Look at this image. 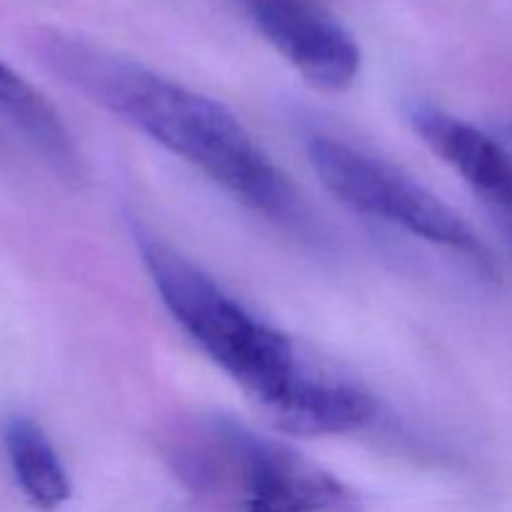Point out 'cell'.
I'll return each instance as SVG.
<instances>
[{"instance_id":"cell-10","label":"cell","mask_w":512,"mask_h":512,"mask_svg":"<svg viewBox=\"0 0 512 512\" xmlns=\"http://www.w3.org/2000/svg\"><path fill=\"white\" fill-rule=\"evenodd\" d=\"M503 143H505V148L510 150L512 153V123L508 125V128H505V135H503Z\"/></svg>"},{"instance_id":"cell-1","label":"cell","mask_w":512,"mask_h":512,"mask_svg":"<svg viewBox=\"0 0 512 512\" xmlns=\"http://www.w3.org/2000/svg\"><path fill=\"white\" fill-rule=\"evenodd\" d=\"M28 45L60 83L195 165L250 210L280 223L300 218L288 175L218 100L65 30H35Z\"/></svg>"},{"instance_id":"cell-9","label":"cell","mask_w":512,"mask_h":512,"mask_svg":"<svg viewBox=\"0 0 512 512\" xmlns=\"http://www.w3.org/2000/svg\"><path fill=\"white\" fill-rule=\"evenodd\" d=\"M3 445L15 483L33 508L58 510L70 500V478L48 433L25 415H13L3 425Z\"/></svg>"},{"instance_id":"cell-8","label":"cell","mask_w":512,"mask_h":512,"mask_svg":"<svg viewBox=\"0 0 512 512\" xmlns=\"http://www.w3.org/2000/svg\"><path fill=\"white\" fill-rule=\"evenodd\" d=\"M0 115L60 175H80V153L58 110L23 75L0 60Z\"/></svg>"},{"instance_id":"cell-4","label":"cell","mask_w":512,"mask_h":512,"mask_svg":"<svg viewBox=\"0 0 512 512\" xmlns=\"http://www.w3.org/2000/svg\"><path fill=\"white\" fill-rule=\"evenodd\" d=\"M205 438V458H190L195 480H228L243 512H358L348 485L280 440L235 420H218Z\"/></svg>"},{"instance_id":"cell-3","label":"cell","mask_w":512,"mask_h":512,"mask_svg":"<svg viewBox=\"0 0 512 512\" xmlns=\"http://www.w3.org/2000/svg\"><path fill=\"white\" fill-rule=\"evenodd\" d=\"M308 160L325 190L355 213L398 225L415 238L465 255L478 268L493 270L490 250L473 228L438 195L383 160L328 135L310 140Z\"/></svg>"},{"instance_id":"cell-2","label":"cell","mask_w":512,"mask_h":512,"mask_svg":"<svg viewBox=\"0 0 512 512\" xmlns=\"http://www.w3.org/2000/svg\"><path fill=\"white\" fill-rule=\"evenodd\" d=\"M135 248L160 300L180 328L265 410L290 393L300 375L293 343L225 293L203 268L143 225Z\"/></svg>"},{"instance_id":"cell-7","label":"cell","mask_w":512,"mask_h":512,"mask_svg":"<svg viewBox=\"0 0 512 512\" xmlns=\"http://www.w3.org/2000/svg\"><path fill=\"white\" fill-rule=\"evenodd\" d=\"M375 410V400L355 385L300 373L290 393L265 413L283 433L318 438L358 433L373 423Z\"/></svg>"},{"instance_id":"cell-5","label":"cell","mask_w":512,"mask_h":512,"mask_svg":"<svg viewBox=\"0 0 512 512\" xmlns=\"http://www.w3.org/2000/svg\"><path fill=\"white\" fill-rule=\"evenodd\" d=\"M263 38L315 88L343 93L360 73V45L315 0H243Z\"/></svg>"},{"instance_id":"cell-6","label":"cell","mask_w":512,"mask_h":512,"mask_svg":"<svg viewBox=\"0 0 512 512\" xmlns=\"http://www.w3.org/2000/svg\"><path fill=\"white\" fill-rule=\"evenodd\" d=\"M408 120L420 140L483 198L503 230H512V153L503 140L428 103L410 105Z\"/></svg>"}]
</instances>
